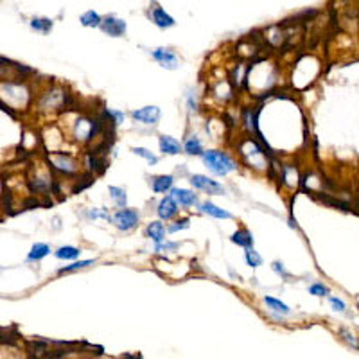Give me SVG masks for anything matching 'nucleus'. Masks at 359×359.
<instances>
[{"mask_svg":"<svg viewBox=\"0 0 359 359\" xmlns=\"http://www.w3.org/2000/svg\"><path fill=\"white\" fill-rule=\"evenodd\" d=\"M203 162L212 173L219 174V176H225L230 171L235 169V163L228 158V155L221 151H205L203 153Z\"/></svg>","mask_w":359,"mask_h":359,"instance_id":"f257e3e1","label":"nucleus"},{"mask_svg":"<svg viewBox=\"0 0 359 359\" xmlns=\"http://www.w3.org/2000/svg\"><path fill=\"white\" fill-rule=\"evenodd\" d=\"M114 223L124 232L131 230L139 223V214H136V210H131V208H121L119 212H115Z\"/></svg>","mask_w":359,"mask_h":359,"instance_id":"f03ea898","label":"nucleus"},{"mask_svg":"<svg viewBox=\"0 0 359 359\" xmlns=\"http://www.w3.org/2000/svg\"><path fill=\"white\" fill-rule=\"evenodd\" d=\"M190 183H192L196 189L205 190L207 194H221L223 192V185H219L217 182L210 180L208 176H203V174H192V176H190Z\"/></svg>","mask_w":359,"mask_h":359,"instance_id":"7ed1b4c3","label":"nucleus"},{"mask_svg":"<svg viewBox=\"0 0 359 359\" xmlns=\"http://www.w3.org/2000/svg\"><path fill=\"white\" fill-rule=\"evenodd\" d=\"M101 29L104 31L108 36H114V38H119L126 33V22L124 20H119L115 16H106L101 23Z\"/></svg>","mask_w":359,"mask_h":359,"instance_id":"20e7f679","label":"nucleus"},{"mask_svg":"<svg viewBox=\"0 0 359 359\" xmlns=\"http://www.w3.org/2000/svg\"><path fill=\"white\" fill-rule=\"evenodd\" d=\"M160 108L156 106H144L140 110L133 112V119L139 122H144V124H156L160 121Z\"/></svg>","mask_w":359,"mask_h":359,"instance_id":"39448f33","label":"nucleus"},{"mask_svg":"<svg viewBox=\"0 0 359 359\" xmlns=\"http://www.w3.org/2000/svg\"><path fill=\"white\" fill-rule=\"evenodd\" d=\"M153 58L158 61L160 67L167 68V70H174V68H178V58L174 56L171 50L156 49V50H153Z\"/></svg>","mask_w":359,"mask_h":359,"instance_id":"423d86ee","label":"nucleus"},{"mask_svg":"<svg viewBox=\"0 0 359 359\" xmlns=\"http://www.w3.org/2000/svg\"><path fill=\"white\" fill-rule=\"evenodd\" d=\"M176 212H178V203L173 196L163 198V200L158 203V215L162 217V219H171Z\"/></svg>","mask_w":359,"mask_h":359,"instance_id":"0eeeda50","label":"nucleus"},{"mask_svg":"<svg viewBox=\"0 0 359 359\" xmlns=\"http://www.w3.org/2000/svg\"><path fill=\"white\" fill-rule=\"evenodd\" d=\"M171 196L176 200L178 205H182V207H192V205L196 203L194 192H190V190H187V189H173L171 190Z\"/></svg>","mask_w":359,"mask_h":359,"instance_id":"6e6552de","label":"nucleus"},{"mask_svg":"<svg viewBox=\"0 0 359 359\" xmlns=\"http://www.w3.org/2000/svg\"><path fill=\"white\" fill-rule=\"evenodd\" d=\"M151 18H153V22H155L156 25L163 27V29H165V27H173L174 25V18H173V16H169L162 8H158V6H155V8H153Z\"/></svg>","mask_w":359,"mask_h":359,"instance_id":"1a4fd4ad","label":"nucleus"},{"mask_svg":"<svg viewBox=\"0 0 359 359\" xmlns=\"http://www.w3.org/2000/svg\"><path fill=\"white\" fill-rule=\"evenodd\" d=\"M160 144V149H162L163 153H167V155H178L180 153V142H178L176 139H173V136H167V135H162L158 140Z\"/></svg>","mask_w":359,"mask_h":359,"instance_id":"9d476101","label":"nucleus"},{"mask_svg":"<svg viewBox=\"0 0 359 359\" xmlns=\"http://www.w3.org/2000/svg\"><path fill=\"white\" fill-rule=\"evenodd\" d=\"M201 210L205 212V214L212 215V217H217V219H230L232 214L227 210H223V208L215 207L214 203H208V201H205L203 205H201Z\"/></svg>","mask_w":359,"mask_h":359,"instance_id":"9b49d317","label":"nucleus"},{"mask_svg":"<svg viewBox=\"0 0 359 359\" xmlns=\"http://www.w3.org/2000/svg\"><path fill=\"white\" fill-rule=\"evenodd\" d=\"M232 242H235L237 246H242V248H250L254 246V237L248 230H237L234 235H232Z\"/></svg>","mask_w":359,"mask_h":359,"instance_id":"f8f14e48","label":"nucleus"},{"mask_svg":"<svg viewBox=\"0 0 359 359\" xmlns=\"http://www.w3.org/2000/svg\"><path fill=\"white\" fill-rule=\"evenodd\" d=\"M49 246L45 244V242H36V244L31 248L29 255H27V259L29 261H42L43 257H47L49 255Z\"/></svg>","mask_w":359,"mask_h":359,"instance_id":"ddd939ff","label":"nucleus"},{"mask_svg":"<svg viewBox=\"0 0 359 359\" xmlns=\"http://www.w3.org/2000/svg\"><path fill=\"white\" fill-rule=\"evenodd\" d=\"M174 178L173 176H156L155 180H153V190L155 192H165L167 189H171V185H173Z\"/></svg>","mask_w":359,"mask_h":359,"instance_id":"4468645a","label":"nucleus"},{"mask_svg":"<svg viewBox=\"0 0 359 359\" xmlns=\"http://www.w3.org/2000/svg\"><path fill=\"white\" fill-rule=\"evenodd\" d=\"M148 237H151L153 241L158 244V242L163 241V225L160 221H153L148 227Z\"/></svg>","mask_w":359,"mask_h":359,"instance_id":"2eb2a0df","label":"nucleus"},{"mask_svg":"<svg viewBox=\"0 0 359 359\" xmlns=\"http://www.w3.org/2000/svg\"><path fill=\"white\" fill-rule=\"evenodd\" d=\"M79 20H81V23H83L85 27H101V23H102V18L95 11L83 13Z\"/></svg>","mask_w":359,"mask_h":359,"instance_id":"dca6fc26","label":"nucleus"},{"mask_svg":"<svg viewBox=\"0 0 359 359\" xmlns=\"http://www.w3.org/2000/svg\"><path fill=\"white\" fill-rule=\"evenodd\" d=\"M58 259H65V261H70V259H76L79 257V250L74 248V246H61L60 250H58L56 254Z\"/></svg>","mask_w":359,"mask_h":359,"instance_id":"f3484780","label":"nucleus"},{"mask_svg":"<svg viewBox=\"0 0 359 359\" xmlns=\"http://www.w3.org/2000/svg\"><path fill=\"white\" fill-rule=\"evenodd\" d=\"M183 149H185V153H189V155H203V148H201V142L196 139V136H190V139H187L185 146H183Z\"/></svg>","mask_w":359,"mask_h":359,"instance_id":"a211bd4d","label":"nucleus"},{"mask_svg":"<svg viewBox=\"0 0 359 359\" xmlns=\"http://www.w3.org/2000/svg\"><path fill=\"white\" fill-rule=\"evenodd\" d=\"M108 190H110V194H112V198H114L115 203H117L121 208H124L126 203H128V198H126V190L121 189V187H114V185H112Z\"/></svg>","mask_w":359,"mask_h":359,"instance_id":"6ab92c4d","label":"nucleus"},{"mask_svg":"<svg viewBox=\"0 0 359 359\" xmlns=\"http://www.w3.org/2000/svg\"><path fill=\"white\" fill-rule=\"evenodd\" d=\"M244 259H246V262H248L252 268H259V266L262 264V259H261V255L255 252L252 246L250 248H246V254H244Z\"/></svg>","mask_w":359,"mask_h":359,"instance_id":"aec40b11","label":"nucleus"},{"mask_svg":"<svg viewBox=\"0 0 359 359\" xmlns=\"http://www.w3.org/2000/svg\"><path fill=\"white\" fill-rule=\"evenodd\" d=\"M31 27L34 31H40V33H49L52 29V20H47V18H34L31 22Z\"/></svg>","mask_w":359,"mask_h":359,"instance_id":"412c9836","label":"nucleus"},{"mask_svg":"<svg viewBox=\"0 0 359 359\" xmlns=\"http://www.w3.org/2000/svg\"><path fill=\"white\" fill-rule=\"evenodd\" d=\"M264 302L268 303L273 311H277V313H282V314L289 313V307H287L286 303L280 302V300H275V298H271V296H264Z\"/></svg>","mask_w":359,"mask_h":359,"instance_id":"4be33fe9","label":"nucleus"},{"mask_svg":"<svg viewBox=\"0 0 359 359\" xmlns=\"http://www.w3.org/2000/svg\"><path fill=\"white\" fill-rule=\"evenodd\" d=\"M131 151L135 153V155H139V156H142V158H146L149 163H153V165H155V163L158 162V158H156V156L153 155L151 151H148L146 148H133Z\"/></svg>","mask_w":359,"mask_h":359,"instance_id":"5701e85b","label":"nucleus"},{"mask_svg":"<svg viewBox=\"0 0 359 359\" xmlns=\"http://www.w3.org/2000/svg\"><path fill=\"white\" fill-rule=\"evenodd\" d=\"M94 264V261H79V262H74L70 266H65L63 269H60V273H70V271H77V269H83L87 266Z\"/></svg>","mask_w":359,"mask_h":359,"instance_id":"b1692460","label":"nucleus"},{"mask_svg":"<svg viewBox=\"0 0 359 359\" xmlns=\"http://www.w3.org/2000/svg\"><path fill=\"white\" fill-rule=\"evenodd\" d=\"M309 293L314 296H325L327 293H329V289H327L323 284H313V286L309 287Z\"/></svg>","mask_w":359,"mask_h":359,"instance_id":"393cba45","label":"nucleus"},{"mask_svg":"<svg viewBox=\"0 0 359 359\" xmlns=\"http://www.w3.org/2000/svg\"><path fill=\"white\" fill-rule=\"evenodd\" d=\"M340 334H341V336H343V340L347 341V343H350L354 348H359V341L355 340V336H354V334L347 333V330H345V329H341V330H340Z\"/></svg>","mask_w":359,"mask_h":359,"instance_id":"a878e982","label":"nucleus"},{"mask_svg":"<svg viewBox=\"0 0 359 359\" xmlns=\"http://www.w3.org/2000/svg\"><path fill=\"white\" fill-rule=\"evenodd\" d=\"M330 306H333V309L334 311H340V313H343L347 307H345V303H343V300H340V298H330Z\"/></svg>","mask_w":359,"mask_h":359,"instance_id":"bb28decb","label":"nucleus"},{"mask_svg":"<svg viewBox=\"0 0 359 359\" xmlns=\"http://www.w3.org/2000/svg\"><path fill=\"white\" fill-rule=\"evenodd\" d=\"M183 228H189V219H182V221H178V225H174V227H171V228H169V232L183 230Z\"/></svg>","mask_w":359,"mask_h":359,"instance_id":"cd10ccee","label":"nucleus"},{"mask_svg":"<svg viewBox=\"0 0 359 359\" xmlns=\"http://www.w3.org/2000/svg\"><path fill=\"white\" fill-rule=\"evenodd\" d=\"M273 269H275L277 273H282L284 277H287V273L284 271V268H282V264H280V262H273Z\"/></svg>","mask_w":359,"mask_h":359,"instance_id":"c85d7f7f","label":"nucleus"}]
</instances>
